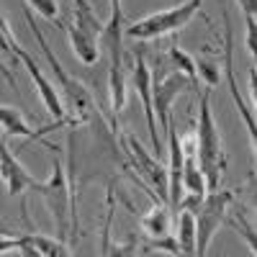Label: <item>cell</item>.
Segmentation results:
<instances>
[{
	"instance_id": "3",
	"label": "cell",
	"mask_w": 257,
	"mask_h": 257,
	"mask_svg": "<svg viewBox=\"0 0 257 257\" xmlns=\"http://www.w3.org/2000/svg\"><path fill=\"white\" fill-rule=\"evenodd\" d=\"M123 29H126V18H123L121 6H111V18H108V24H103L98 47L105 52V57H108V98H111V126H113V132H116V118L126 105Z\"/></svg>"
},
{
	"instance_id": "6",
	"label": "cell",
	"mask_w": 257,
	"mask_h": 257,
	"mask_svg": "<svg viewBox=\"0 0 257 257\" xmlns=\"http://www.w3.org/2000/svg\"><path fill=\"white\" fill-rule=\"evenodd\" d=\"M242 188H229V190H208L203 196L201 208L196 211V257H208V247L221 229L226 211L239 196Z\"/></svg>"
},
{
	"instance_id": "22",
	"label": "cell",
	"mask_w": 257,
	"mask_h": 257,
	"mask_svg": "<svg viewBox=\"0 0 257 257\" xmlns=\"http://www.w3.org/2000/svg\"><path fill=\"white\" fill-rule=\"evenodd\" d=\"M26 3L34 6L47 21H57V18H59V6H57V0H26Z\"/></svg>"
},
{
	"instance_id": "9",
	"label": "cell",
	"mask_w": 257,
	"mask_h": 257,
	"mask_svg": "<svg viewBox=\"0 0 257 257\" xmlns=\"http://www.w3.org/2000/svg\"><path fill=\"white\" fill-rule=\"evenodd\" d=\"M132 80H134L137 98L142 103L144 118H147V132H149V139H152V149L160 152V132H157V118H155V108H152V70H149V64H147L142 52H134Z\"/></svg>"
},
{
	"instance_id": "8",
	"label": "cell",
	"mask_w": 257,
	"mask_h": 257,
	"mask_svg": "<svg viewBox=\"0 0 257 257\" xmlns=\"http://www.w3.org/2000/svg\"><path fill=\"white\" fill-rule=\"evenodd\" d=\"M224 75H226V85L229 93L234 98V105L244 121V128L252 139V147H257V123H254V108L242 98V90L237 85V75H234V34H231V24H229V13L224 11Z\"/></svg>"
},
{
	"instance_id": "24",
	"label": "cell",
	"mask_w": 257,
	"mask_h": 257,
	"mask_svg": "<svg viewBox=\"0 0 257 257\" xmlns=\"http://www.w3.org/2000/svg\"><path fill=\"white\" fill-rule=\"evenodd\" d=\"M254 18H247V36H244V47L252 54V59H257V47H254Z\"/></svg>"
},
{
	"instance_id": "19",
	"label": "cell",
	"mask_w": 257,
	"mask_h": 257,
	"mask_svg": "<svg viewBox=\"0 0 257 257\" xmlns=\"http://www.w3.org/2000/svg\"><path fill=\"white\" fill-rule=\"evenodd\" d=\"M167 54H170V59H173V64L178 67V72H180L183 77H188L190 82L198 80V75H196V59H193L185 49H180L178 44H173Z\"/></svg>"
},
{
	"instance_id": "23",
	"label": "cell",
	"mask_w": 257,
	"mask_h": 257,
	"mask_svg": "<svg viewBox=\"0 0 257 257\" xmlns=\"http://www.w3.org/2000/svg\"><path fill=\"white\" fill-rule=\"evenodd\" d=\"M21 247H24V239H21V234L0 237V254H3V252H11V249H21Z\"/></svg>"
},
{
	"instance_id": "21",
	"label": "cell",
	"mask_w": 257,
	"mask_h": 257,
	"mask_svg": "<svg viewBox=\"0 0 257 257\" xmlns=\"http://www.w3.org/2000/svg\"><path fill=\"white\" fill-rule=\"evenodd\" d=\"M147 252H167V254H173V257H180V247H178V239H175V234L170 231L165 234V237H149V242L144 244Z\"/></svg>"
},
{
	"instance_id": "5",
	"label": "cell",
	"mask_w": 257,
	"mask_h": 257,
	"mask_svg": "<svg viewBox=\"0 0 257 257\" xmlns=\"http://www.w3.org/2000/svg\"><path fill=\"white\" fill-rule=\"evenodd\" d=\"M201 6H203V0H188V3H180V6L167 8V11L152 13V16H147L142 21L128 24L123 29V36L132 39V41H152V39H160V36L178 34L198 16Z\"/></svg>"
},
{
	"instance_id": "12",
	"label": "cell",
	"mask_w": 257,
	"mask_h": 257,
	"mask_svg": "<svg viewBox=\"0 0 257 257\" xmlns=\"http://www.w3.org/2000/svg\"><path fill=\"white\" fill-rule=\"evenodd\" d=\"M21 216H24V224H26V231L21 234V239H24V244H31L36 247L44 257H72L67 242H62L57 237H47V234H39L29 219V203L21 201Z\"/></svg>"
},
{
	"instance_id": "1",
	"label": "cell",
	"mask_w": 257,
	"mask_h": 257,
	"mask_svg": "<svg viewBox=\"0 0 257 257\" xmlns=\"http://www.w3.org/2000/svg\"><path fill=\"white\" fill-rule=\"evenodd\" d=\"M24 16H26V24L34 34V39L39 41V47L41 52H44L47 62H49V67L57 77V85H59V98H62V105H64V123H70V126H77V123H88L93 116H95V100L90 95V90L85 88V85L72 77L70 72H64L62 67V62L54 57L52 47H49V41L44 36V31H41V26L36 24V18L29 8H24Z\"/></svg>"
},
{
	"instance_id": "25",
	"label": "cell",
	"mask_w": 257,
	"mask_h": 257,
	"mask_svg": "<svg viewBox=\"0 0 257 257\" xmlns=\"http://www.w3.org/2000/svg\"><path fill=\"white\" fill-rule=\"evenodd\" d=\"M239 3V8L244 11V18H254V13H257V0H237Z\"/></svg>"
},
{
	"instance_id": "29",
	"label": "cell",
	"mask_w": 257,
	"mask_h": 257,
	"mask_svg": "<svg viewBox=\"0 0 257 257\" xmlns=\"http://www.w3.org/2000/svg\"><path fill=\"white\" fill-rule=\"evenodd\" d=\"M0 137H3V134H0Z\"/></svg>"
},
{
	"instance_id": "14",
	"label": "cell",
	"mask_w": 257,
	"mask_h": 257,
	"mask_svg": "<svg viewBox=\"0 0 257 257\" xmlns=\"http://www.w3.org/2000/svg\"><path fill=\"white\" fill-rule=\"evenodd\" d=\"M57 126H62V123H49V126H44V128H29L26 126V121H24V116H21V111L18 108H11V105H0V128H6V134L11 137H24V139H31V142H41V137L44 134H49V132H54Z\"/></svg>"
},
{
	"instance_id": "28",
	"label": "cell",
	"mask_w": 257,
	"mask_h": 257,
	"mask_svg": "<svg viewBox=\"0 0 257 257\" xmlns=\"http://www.w3.org/2000/svg\"><path fill=\"white\" fill-rule=\"evenodd\" d=\"M111 6H121V0H111Z\"/></svg>"
},
{
	"instance_id": "10",
	"label": "cell",
	"mask_w": 257,
	"mask_h": 257,
	"mask_svg": "<svg viewBox=\"0 0 257 257\" xmlns=\"http://www.w3.org/2000/svg\"><path fill=\"white\" fill-rule=\"evenodd\" d=\"M0 178H3L11 198L24 196L29 188L39 190V185H41V180H36L29 170L18 162V157L8 149V139L6 137H0Z\"/></svg>"
},
{
	"instance_id": "16",
	"label": "cell",
	"mask_w": 257,
	"mask_h": 257,
	"mask_svg": "<svg viewBox=\"0 0 257 257\" xmlns=\"http://www.w3.org/2000/svg\"><path fill=\"white\" fill-rule=\"evenodd\" d=\"M183 190L188 193V196H198V198H203L208 193L206 178H203L201 167H198L196 155H190V157L183 160Z\"/></svg>"
},
{
	"instance_id": "7",
	"label": "cell",
	"mask_w": 257,
	"mask_h": 257,
	"mask_svg": "<svg viewBox=\"0 0 257 257\" xmlns=\"http://www.w3.org/2000/svg\"><path fill=\"white\" fill-rule=\"evenodd\" d=\"M123 142H126V157L132 162L134 170H139V180L147 183L155 193H160V201L167 203V167L155 157L149 155V149L142 147V142L134 137V134H123Z\"/></svg>"
},
{
	"instance_id": "18",
	"label": "cell",
	"mask_w": 257,
	"mask_h": 257,
	"mask_svg": "<svg viewBox=\"0 0 257 257\" xmlns=\"http://www.w3.org/2000/svg\"><path fill=\"white\" fill-rule=\"evenodd\" d=\"M75 3V21H72V26L85 31V34H90L95 39H100V31H103V24L98 21L93 6H90V0H72Z\"/></svg>"
},
{
	"instance_id": "4",
	"label": "cell",
	"mask_w": 257,
	"mask_h": 257,
	"mask_svg": "<svg viewBox=\"0 0 257 257\" xmlns=\"http://www.w3.org/2000/svg\"><path fill=\"white\" fill-rule=\"evenodd\" d=\"M52 149V173L49 180H44L39 185V193L44 196L47 208L52 211V221L57 229V239L67 242V237L72 234V198H70V180H67V167L62 165L57 147L47 144Z\"/></svg>"
},
{
	"instance_id": "20",
	"label": "cell",
	"mask_w": 257,
	"mask_h": 257,
	"mask_svg": "<svg viewBox=\"0 0 257 257\" xmlns=\"http://www.w3.org/2000/svg\"><path fill=\"white\" fill-rule=\"evenodd\" d=\"M196 75L208 85V88H219L221 85V70L216 67V62H211L206 57L196 59Z\"/></svg>"
},
{
	"instance_id": "2",
	"label": "cell",
	"mask_w": 257,
	"mask_h": 257,
	"mask_svg": "<svg viewBox=\"0 0 257 257\" xmlns=\"http://www.w3.org/2000/svg\"><path fill=\"white\" fill-rule=\"evenodd\" d=\"M211 88L203 90L201 95V111H198V123H196V160L198 167L206 178V188L208 190H219L221 188V178L226 173V152H224V142L219 134L216 118L211 111Z\"/></svg>"
},
{
	"instance_id": "11",
	"label": "cell",
	"mask_w": 257,
	"mask_h": 257,
	"mask_svg": "<svg viewBox=\"0 0 257 257\" xmlns=\"http://www.w3.org/2000/svg\"><path fill=\"white\" fill-rule=\"evenodd\" d=\"M188 77H183L180 72L167 75L165 80H152V108H155V118H160L162 132L170 123V108H173V100L188 88Z\"/></svg>"
},
{
	"instance_id": "15",
	"label": "cell",
	"mask_w": 257,
	"mask_h": 257,
	"mask_svg": "<svg viewBox=\"0 0 257 257\" xmlns=\"http://www.w3.org/2000/svg\"><path fill=\"white\" fill-rule=\"evenodd\" d=\"M67 36H70V44H72L75 57H77L82 64L93 67V64L98 62V57H100L98 39H95V36H90V34H85V31H80V29H75L72 24L67 26Z\"/></svg>"
},
{
	"instance_id": "27",
	"label": "cell",
	"mask_w": 257,
	"mask_h": 257,
	"mask_svg": "<svg viewBox=\"0 0 257 257\" xmlns=\"http://www.w3.org/2000/svg\"><path fill=\"white\" fill-rule=\"evenodd\" d=\"M18 252H21V257H44V254H41L36 247H31V244H24Z\"/></svg>"
},
{
	"instance_id": "13",
	"label": "cell",
	"mask_w": 257,
	"mask_h": 257,
	"mask_svg": "<svg viewBox=\"0 0 257 257\" xmlns=\"http://www.w3.org/2000/svg\"><path fill=\"white\" fill-rule=\"evenodd\" d=\"M149 198H152V208L139 216V226L147 237H165L173 231V211L165 201H160L157 193H149Z\"/></svg>"
},
{
	"instance_id": "26",
	"label": "cell",
	"mask_w": 257,
	"mask_h": 257,
	"mask_svg": "<svg viewBox=\"0 0 257 257\" xmlns=\"http://www.w3.org/2000/svg\"><path fill=\"white\" fill-rule=\"evenodd\" d=\"M0 75H3V77H6V82L11 85V88L16 90V95H18V88H16V77L11 75V70L6 67V64H3V59H0Z\"/></svg>"
},
{
	"instance_id": "17",
	"label": "cell",
	"mask_w": 257,
	"mask_h": 257,
	"mask_svg": "<svg viewBox=\"0 0 257 257\" xmlns=\"http://www.w3.org/2000/svg\"><path fill=\"white\" fill-rule=\"evenodd\" d=\"M226 226H231L239 237L247 242V249L252 252V257H257V239H254V226L252 221H247L244 216V208L242 206H234L231 211H226V219H224Z\"/></svg>"
}]
</instances>
